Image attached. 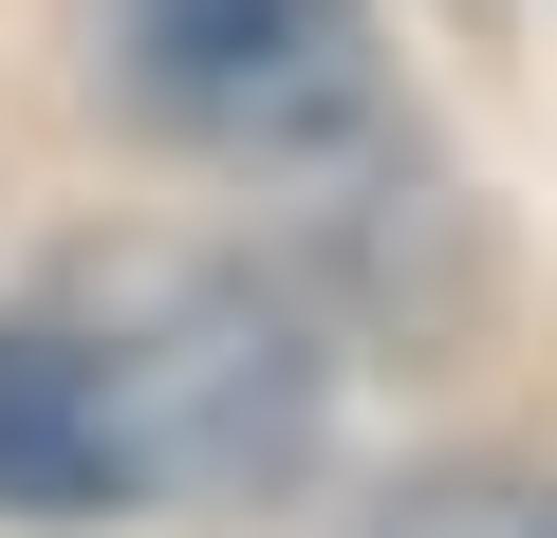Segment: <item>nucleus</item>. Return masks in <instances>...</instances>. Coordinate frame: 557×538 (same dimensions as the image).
<instances>
[{
	"instance_id": "f257e3e1",
	"label": "nucleus",
	"mask_w": 557,
	"mask_h": 538,
	"mask_svg": "<svg viewBox=\"0 0 557 538\" xmlns=\"http://www.w3.org/2000/svg\"><path fill=\"white\" fill-rule=\"evenodd\" d=\"M335 427L317 316L205 241H94L0 316V520H186L278 501Z\"/></svg>"
},
{
	"instance_id": "f03ea898",
	"label": "nucleus",
	"mask_w": 557,
	"mask_h": 538,
	"mask_svg": "<svg viewBox=\"0 0 557 538\" xmlns=\"http://www.w3.org/2000/svg\"><path fill=\"white\" fill-rule=\"evenodd\" d=\"M112 75L223 167H317L372 130V0H112Z\"/></svg>"
},
{
	"instance_id": "7ed1b4c3",
	"label": "nucleus",
	"mask_w": 557,
	"mask_h": 538,
	"mask_svg": "<svg viewBox=\"0 0 557 538\" xmlns=\"http://www.w3.org/2000/svg\"><path fill=\"white\" fill-rule=\"evenodd\" d=\"M354 538H557V483H520V464H428V483H391Z\"/></svg>"
}]
</instances>
